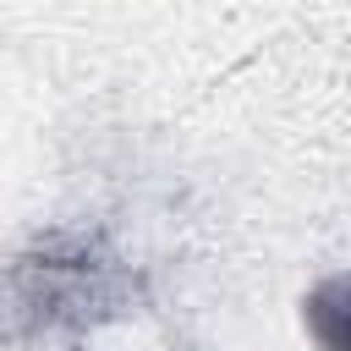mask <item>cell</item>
<instances>
[{
  "label": "cell",
  "mask_w": 351,
  "mask_h": 351,
  "mask_svg": "<svg viewBox=\"0 0 351 351\" xmlns=\"http://www.w3.org/2000/svg\"><path fill=\"white\" fill-rule=\"evenodd\" d=\"M313 329L324 340V351H351V280H335L313 296Z\"/></svg>",
  "instance_id": "6da1fadb"
}]
</instances>
